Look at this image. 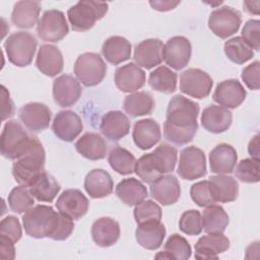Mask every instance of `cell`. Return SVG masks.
I'll return each mask as SVG.
<instances>
[{"label": "cell", "instance_id": "1", "mask_svg": "<svg viewBox=\"0 0 260 260\" xmlns=\"http://www.w3.org/2000/svg\"><path fill=\"white\" fill-rule=\"evenodd\" d=\"M199 105L181 94L171 99L164 123V137L176 145L191 142L197 133Z\"/></svg>", "mask_w": 260, "mask_h": 260}, {"label": "cell", "instance_id": "2", "mask_svg": "<svg viewBox=\"0 0 260 260\" xmlns=\"http://www.w3.org/2000/svg\"><path fill=\"white\" fill-rule=\"evenodd\" d=\"M46 153L43 144L34 137L26 151L12 165V176L19 185L28 186L30 182L44 171Z\"/></svg>", "mask_w": 260, "mask_h": 260}, {"label": "cell", "instance_id": "3", "mask_svg": "<svg viewBox=\"0 0 260 260\" xmlns=\"http://www.w3.org/2000/svg\"><path fill=\"white\" fill-rule=\"evenodd\" d=\"M59 212L50 205L39 204L32 206L22 215L25 233L35 239L50 238L58 221Z\"/></svg>", "mask_w": 260, "mask_h": 260}, {"label": "cell", "instance_id": "4", "mask_svg": "<svg viewBox=\"0 0 260 260\" xmlns=\"http://www.w3.org/2000/svg\"><path fill=\"white\" fill-rule=\"evenodd\" d=\"M108 9L109 5L106 2L82 0L68 9L67 16L73 30L85 31L102 19Z\"/></svg>", "mask_w": 260, "mask_h": 260}, {"label": "cell", "instance_id": "5", "mask_svg": "<svg viewBox=\"0 0 260 260\" xmlns=\"http://www.w3.org/2000/svg\"><path fill=\"white\" fill-rule=\"evenodd\" d=\"M37 46V39L27 31L13 32L4 43V49L9 62L17 67H25L31 63Z\"/></svg>", "mask_w": 260, "mask_h": 260}, {"label": "cell", "instance_id": "6", "mask_svg": "<svg viewBox=\"0 0 260 260\" xmlns=\"http://www.w3.org/2000/svg\"><path fill=\"white\" fill-rule=\"evenodd\" d=\"M32 139L17 121H8L1 133V154L5 158L15 160L26 151Z\"/></svg>", "mask_w": 260, "mask_h": 260}, {"label": "cell", "instance_id": "7", "mask_svg": "<svg viewBox=\"0 0 260 260\" xmlns=\"http://www.w3.org/2000/svg\"><path fill=\"white\" fill-rule=\"evenodd\" d=\"M74 73L78 81L84 86H95L105 78L107 65L100 54L86 52L77 57Z\"/></svg>", "mask_w": 260, "mask_h": 260}, {"label": "cell", "instance_id": "8", "mask_svg": "<svg viewBox=\"0 0 260 260\" xmlns=\"http://www.w3.org/2000/svg\"><path fill=\"white\" fill-rule=\"evenodd\" d=\"M69 31L68 23L62 11L57 9L46 10L38 22V37L51 43H57L67 36Z\"/></svg>", "mask_w": 260, "mask_h": 260}, {"label": "cell", "instance_id": "9", "mask_svg": "<svg viewBox=\"0 0 260 260\" xmlns=\"http://www.w3.org/2000/svg\"><path fill=\"white\" fill-rule=\"evenodd\" d=\"M241 23L240 11L231 6H222L213 10L208 18V27L220 39H226L236 34Z\"/></svg>", "mask_w": 260, "mask_h": 260}, {"label": "cell", "instance_id": "10", "mask_svg": "<svg viewBox=\"0 0 260 260\" xmlns=\"http://www.w3.org/2000/svg\"><path fill=\"white\" fill-rule=\"evenodd\" d=\"M206 157L200 148L196 146H187L181 150L178 175L188 181L202 178L206 175Z\"/></svg>", "mask_w": 260, "mask_h": 260}, {"label": "cell", "instance_id": "11", "mask_svg": "<svg viewBox=\"0 0 260 260\" xmlns=\"http://www.w3.org/2000/svg\"><path fill=\"white\" fill-rule=\"evenodd\" d=\"M213 80L208 73L199 68H189L180 75V90L195 99L209 95Z\"/></svg>", "mask_w": 260, "mask_h": 260}, {"label": "cell", "instance_id": "12", "mask_svg": "<svg viewBox=\"0 0 260 260\" xmlns=\"http://www.w3.org/2000/svg\"><path fill=\"white\" fill-rule=\"evenodd\" d=\"M192 47L190 41L183 36H176L168 40L162 49V60L171 68L181 70L190 61Z\"/></svg>", "mask_w": 260, "mask_h": 260}, {"label": "cell", "instance_id": "13", "mask_svg": "<svg viewBox=\"0 0 260 260\" xmlns=\"http://www.w3.org/2000/svg\"><path fill=\"white\" fill-rule=\"evenodd\" d=\"M53 98L55 103L63 108L71 107L77 103L82 93L79 81L69 74L58 76L53 81Z\"/></svg>", "mask_w": 260, "mask_h": 260}, {"label": "cell", "instance_id": "14", "mask_svg": "<svg viewBox=\"0 0 260 260\" xmlns=\"http://www.w3.org/2000/svg\"><path fill=\"white\" fill-rule=\"evenodd\" d=\"M52 112L48 106L38 102L25 104L19 110V119L31 132H41L50 125Z\"/></svg>", "mask_w": 260, "mask_h": 260}, {"label": "cell", "instance_id": "15", "mask_svg": "<svg viewBox=\"0 0 260 260\" xmlns=\"http://www.w3.org/2000/svg\"><path fill=\"white\" fill-rule=\"evenodd\" d=\"M89 202L78 189H66L58 197L56 207L59 212L66 214L73 220L83 217L88 210Z\"/></svg>", "mask_w": 260, "mask_h": 260}, {"label": "cell", "instance_id": "16", "mask_svg": "<svg viewBox=\"0 0 260 260\" xmlns=\"http://www.w3.org/2000/svg\"><path fill=\"white\" fill-rule=\"evenodd\" d=\"M246 95V89L238 79H226L216 85L212 99L223 108L236 109L245 101Z\"/></svg>", "mask_w": 260, "mask_h": 260}, {"label": "cell", "instance_id": "17", "mask_svg": "<svg viewBox=\"0 0 260 260\" xmlns=\"http://www.w3.org/2000/svg\"><path fill=\"white\" fill-rule=\"evenodd\" d=\"M83 124L80 117L73 111H60L54 118L52 123V130L57 138L71 142L82 131Z\"/></svg>", "mask_w": 260, "mask_h": 260}, {"label": "cell", "instance_id": "18", "mask_svg": "<svg viewBox=\"0 0 260 260\" xmlns=\"http://www.w3.org/2000/svg\"><path fill=\"white\" fill-rule=\"evenodd\" d=\"M150 195L161 205H172L181 196V186L174 175L160 176L150 184Z\"/></svg>", "mask_w": 260, "mask_h": 260}, {"label": "cell", "instance_id": "19", "mask_svg": "<svg viewBox=\"0 0 260 260\" xmlns=\"http://www.w3.org/2000/svg\"><path fill=\"white\" fill-rule=\"evenodd\" d=\"M145 72L135 63L120 66L115 72V84L123 92H133L145 84Z\"/></svg>", "mask_w": 260, "mask_h": 260}, {"label": "cell", "instance_id": "20", "mask_svg": "<svg viewBox=\"0 0 260 260\" xmlns=\"http://www.w3.org/2000/svg\"><path fill=\"white\" fill-rule=\"evenodd\" d=\"M164 44L158 39H146L135 46L134 61L138 66L151 69L162 62Z\"/></svg>", "mask_w": 260, "mask_h": 260}, {"label": "cell", "instance_id": "21", "mask_svg": "<svg viewBox=\"0 0 260 260\" xmlns=\"http://www.w3.org/2000/svg\"><path fill=\"white\" fill-rule=\"evenodd\" d=\"M161 137L159 124L153 119H141L135 122L132 138L137 147L146 150L154 146Z\"/></svg>", "mask_w": 260, "mask_h": 260}, {"label": "cell", "instance_id": "22", "mask_svg": "<svg viewBox=\"0 0 260 260\" xmlns=\"http://www.w3.org/2000/svg\"><path fill=\"white\" fill-rule=\"evenodd\" d=\"M238 154L236 149L228 143L217 144L209 152L210 171L217 175L231 174L237 164Z\"/></svg>", "mask_w": 260, "mask_h": 260}, {"label": "cell", "instance_id": "23", "mask_svg": "<svg viewBox=\"0 0 260 260\" xmlns=\"http://www.w3.org/2000/svg\"><path fill=\"white\" fill-rule=\"evenodd\" d=\"M64 60L61 51L54 45H42L38 51L36 66L45 75L54 77L63 70Z\"/></svg>", "mask_w": 260, "mask_h": 260}, {"label": "cell", "instance_id": "24", "mask_svg": "<svg viewBox=\"0 0 260 260\" xmlns=\"http://www.w3.org/2000/svg\"><path fill=\"white\" fill-rule=\"evenodd\" d=\"M100 129L106 138L118 141L129 133L130 121L121 111H109L103 116Z\"/></svg>", "mask_w": 260, "mask_h": 260}, {"label": "cell", "instance_id": "25", "mask_svg": "<svg viewBox=\"0 0 260 260\" xmlns=\"http://www.w3.org/2000/svg\"><path fill=\"white\" fill-rule=\"evenodd\" d=\"M233 121L231 111L221 106L210 105L205 108L201 114V125L205 130L211 133H222L226 131Z\"/></svg>", "mask_w": 260, "mask_h": 260}, {"label": "cell", "instance_id": "26", "mask_svg": "<svg viewBox=\"0 0 260 260\" xmlns=\"http://www.w3.org/2000/svg\"><path fill=\"white\" fill-rule=\"evenodd\" d=\"M120 233L118 221L109 216L98 218L91 225L92 240L102 248H108L116 244L120 238Z\"/></svg>", "mask_w": 260, "mask_h": 260}, {"label": "cell", "instance_id": "27", "mask_svg": "<svg viewBox=\"0 0 260 260\" xmlns=\"http://www.w3.org/2000/svg\"><path fill=\"white\" fill-rule=\"evenodd\" d=\"M230 248V240L222 233L208 234L198 239L195 244L196 259H216Z\"/></svg>", "mask_w": 260, "mask_h": 260}, {"label": "cell", "instance_id": "28", "mask_svg": "<svg viewBox=\"0 0 260 260\" xmlns=\"http://www.w3.org/2000/svg\"><path fill=\"white\" fill-rule=\"evenodd\" d=\"M84 189L93 199L109 196L114 189V182L111 175L103 169L89 171L84 178Z\"/></svg>", "mask_w": 260, "mask_h": 260}, {"label": "cell", "instance_id": "29", "mask_svg": "<svg viewBox=\"0 0 260 260\" xmlns=\"http://www.w3.org/2000/svg\"><path fill=\"white\" fill-rule=\"evenodd\" d=\"M165 237L166 228L160 222V220L146 221L137 224V229L135 231V238L137 243L147 250L158 249L161 246Z\"/></svg>", "mask_w": 260, "mask_h": 260}, {"label": "cell", "instance_id": "30", "mask_svg": "<svg viewBox=\"0 0 260 260\" xmlns=\"http://www.w3.org/2000/svg\"><path fill=\"white\" fill-rule=\"evenodd\" d=\"M75 149L87 159L99 160L106 157L108 146L100 134L86 132L75 142Z\"/></svg>", "mask_w": 260, "mask_h": 260}, {"label": "cell", "instance_id": "31", "mask_svg": "<svg viewBox=\"0 0 260 260\" xmlns=\"http://www.w3.org/2000/svg\"><path fill=\"white\" fill-rule=\"evenodd\" d=\"M41 3L38 1H18L11 13L12 23L19 28H31L39 22Z\"/></svg>", "mask_w": 260, "mask_h": 260}, {"label": "cell", "instance_id": "32", "mask_svg": "<svg viewBox=\"0 0 260 260\" xmlns=\"http://www.w3.org/2000/svg\"><path fill=\"white\" fill-rule=\"evenodd\" d=\"M115 192L118 198L128 206H135L148 196L144 184L135 178L123 179L116 186Z\"/></svg>", "mask_w": 260, "mask_h": 260}, {"label": "cell", "instance_id": "33", "mask_svg": "<svg viewBox=\"0 0 260 260\" xmlns=\"http://www.w3.org/2000/svg\"><path fill=\"white\" fill-rule=\"evenodd\" d=\"M209 185L216 202H233L239 195V184L231 176L216 175L209 178Z\"/></svg>", "mask_w": 260, "mask_h": 260}, {"label": "cell", "instance_id": "34", "mask_svg": "<svg viewBox=\"0 0 260 260\" xmlns=\"http://www.w3.org/2000/svg\"><path fill=\"white\" fill-rule=\"evenodd\" d=\"M102 54L109 63L118 65L131 57V44L124 37L112 36L104 42Z\"/></svg>", "mask_w": 260, "mask_h": 260}, {"label": "cell", "instance_id": "35", "mask_svg": "<svg viewBox=\"0 0 260 260\" xmlns=\"http://www.w3.org/2000/svg\"><path fill=\"white\" fill-rule=\"evenodd\" d=\"M34 197L40 202H52L61 187L53 176L46 172L40 173L27 186Z\"/></svg>", "mask_w": 260, "mask_h": 260}, {"label": "cell", "instance_id": "36", "mask_svg": "<svg viewBox=\"0 0 260 260\" xmlns=\"http://www.w3.org/2000/svg\"><path fill=\"white\" fill-rule=\"evenodd\" d=\"M155 106L152 95L147 91H137L125 96L123 108L132 118L149 115Z\"/></svg>", "mask_w": 260, "mask_h": 260}, {"label": "cell", "instance_id": "37", "mask_svg": "<svg viewBox=\"0 0 260 260\" xmlns=\"http://www.w3.org/2000/svg\"><path fill=\"white\" fill-rule=\"evenodd\" d=\"M202 230L207 234L223 233L229 224V215L224 209L216 204L206 206L203 210Z\"/></svg>", "mask_w": 260, "mask_h": 260}, {"label": "cell", "instance_id": "38", "mask_svg": "<svg viewBox=\"0 0 260 260\" xmlns=\"http://www.w3.org/2000/svg\"><path fill=\"white\" fill-rule=\"evenodd\" d=\"M177 73L166 66H159L149 73L148 83L153 90L172 93L177 88Z\"/></svg>", "mask_w": 260, "mask_h": 260}, {"label": "cell", "instance_id": "39", "mask_svg": "<svg viewBox=\"0 0 260 260\" xmlns=\"http://www.w3.org/2000/svg\"><path fill=\"white\" fill-rule=\"evenodd\" d=\"M108 161L111 168L120 175L132 174L136 165L135 156L129 150L121 146H115L110 150Z\"/></svg>", "mask_w": 260, "mask_h": 260}, {"label": "cell", "instance_id": "40", "mask_svg": "<svg viewBox=\"0 0 260 260\" xmlns=\"http://www.w3.org/2000/svg\"><path fill=\"white\" fill-rule=\"evenodd\" d=\"M223 51L225 56L234 63L244 64L254 57L253 49L242 39L234 37L224 43Z\"/></svg>", "mask_w": 260, "mask_h": 260}, {"label": "cell", "instance_id": "41", "mask_svg": "<svg viewBox=\"0 0 260 260\" xmlns=\"http://www.w3.org/2000/svg\"><path fill=\"white\" fill-rule=\"evenodd\" d=\"M151 156L160 174H168L172 173L176 167L178 151L171 144L160 143L151 152Z\"/></svg>", "mask_w": 260, "mask_h": 260}, {"label": "cell", "instance_id": "42", "mask_svg": "<svg viewBox=\"0 0 260 260\" xmlns=\"http://www.w3.org/2000/svg\"><path fill=\"white\" fill-rule=\"evenodd\" d=\"M35 204V197L28 187L19 185L14 187L8 195V205L10 209L21 214L31 208Z\"/></svg>", "mask_w": 260, "mask_h": 260}, {"label": "cell", "instance_id": "43", "mask_svg": "<svg viewBox=\"0 0 260 260\" xmlns=\"http://www.w3.org/2000/svg\"><path fill=\"white\" fill-rule=\"evenodd\" d=\"M134 172L143 182L149 185L162 176L153 162L151 152L143 154L138 158V160H136Z\"/></svg>", "mask_w": 260, "mask_h": 260}, {"label": "cell", "instance_id": "44", "mask_svg": "<svg viewBox=\"0 0 260 260\" xmlns=\"http://www.w3.org/2000/svg\"><path fill=\"white\" fill-rule=\"evenodd\" d=\"M236 177L243 183H257L260 180L259 158L242 159L235 171Z\"/></svg>", "mask_w": 260, "mask_h": 260}, {"label": "cell", "instance_id": "45", "mask_svg": "<svg viewBox=\"0 0 260 260\" xmlns=\"http://www.w3.org/2000/svg\"><path fill=\"white\" fill-rule=\"evenodd\" d=\"M133 215L137 224L152 220L159 221L161 219V208L152 200H143L135 205Z\"/></svg>", "mask_w": 260, "mask_h": 260}, {"label": "cell", "instance_id": "46", "mask_svg": "<svg viewBox=\"0 0 260 260\" xmlns=\"http://www.w3.org/2000/svg\"><path fill=\"white\" fill-rule=\"evenodd\" d=\"M165 251L169 252L174 259L187 260L191 257V246L189 242L179 234H173L167 240Z\"/></svg>", "mask_w": 260, "mask_h": 260}, {"label": "cell", "instance_id": "47", "mask_svg": "<svg viewBox=\"0 0 260 260\" xmlns=\"http://www.w3.org/2000/svg\"><path fill=\"white\" fill-rule=\"evenodd\" d=\"M190 196L191 199L200 207H206L216 203L210 189L209 181L207 180L193 184L190 188Z\"/></svg>", "mask_w": 260, "mask_h": 260}, {"label": "cell", "instance_id": "48", "mask_svg": "<svg viewBox=\"0 0 260 260\" xmlns=\"http://www.w3.org/2000/svg\"><path fill=\"white\" fill-rule=\"evenodd\" d=\"M179 228L181 232L188 236L199 235L202 232L200 212L196 209H190L183 212L179 220Z\"/></svg>", "mask_w": 260, "mask_h": 260}, {"label": "cell", "instance_id": "49", "mask_svg": "<svg viewBox=\"0 0 260 260\" xmlns=\"http://www.w3.org/2000/svg\"><path fill=\"white\" fill-rule=\"evenodd\" d=\"M242 39L255 51L260 49V21L250 19L242 28Z\"/></svg>", "mask_w": 260, "mask_h": 260}, {"label": "cell", "instance_id": "50", "mask_svg": "<svg viewBox=\"0 0 260 260\" xmlns=\"http://www.w3.org/2000/svg\"><path fill=\"white\" fill-rule=\"evenodd\" d=\"M0 236H4L16 243L22 236V230L19 220L13 215L4 217L0 222Z\"/></svg>", "mask_w": 260, "mask_h": 260}, {"label": "cell", "instance_id": "51", "mask_svg": "<svg viewBox=\"0 0 260 260\" xmlns=\"http://www.w3.org/2000/svg\"><path fill=\"white\" fill-rule=\"evenodd\" d=\"M74 230V222L73 219L66 214L59 212L58 221L54 229L53 234L51 235L50 239L54 241H64L69 238Z\"/></svg>", "mask_w": 260, "mask_h": 260}, {"label": "cell", "instance_id": "52", "mask_svg": "<svg viewBox=\"0 0 260 260\" xmlns=\"http://www.w3.org/2000/svg\"><path fill=\"white\" fill-rule=\"evenodd\" d=\"M259 72H260V62L254 61L247 67H245L242 71V79L248 88L257 90L260 86L259 81Z\"/></svg>", "mask_w": 260, "mask_h": 260}, {"label": "cell", "instance_id": "53", "mask_svg": "<svg viewBox=\"0 0 260 260\" xmlns=\"http://www.w3.org/2000/svg\"><path fill=\"white\" fill-rule=\"evenodd\" d=\"M1 103H2V120L10 118L14 114V106L10 93L4 85H1Z\"/></svg>", "mask_w": 260, "mask_h": 260}, {"label": "cell", "instance_id": "54", "mask_svg": "<svg viewBox=\"0 0 260 260\" xmlns=\"http://www.w3.org/2000/svg\"><path fill=\"white\" fill-rule=\"evenodd\" d=\"M0 258L4 260H12L15 258L14 242L4 236H0Z\"/></svg>", "mask_w": 260, "mask_h": 260}, {"label": "cell", "instance_id": "55", "mask_svg": "<svg viewBox=\"0 0 260 260\" xmlns=\"http://www.w3.org/2000/svg\"><path fill=\"white\" fill-rule=\"evenodd\" d=\"M151 7L157 11H169L180 4V1H149Z\"/></svg>", "mask_w": 260, "mask_h": 260}, {"label": "cell", "instance_id": "56", "mask_svg": "<svg viewBox=\"0 0 260 260\" xmlns=\"http://www.w3.org/2000/svg\"><path fill=\"white\" fill-rule=\"evenodd\" d=\"M259 134H256L248 144V152L251 157L259 158Z\"/></svg>", "mask_w": 260, "mask_h": 260}, {"label": "cell", "instance_id": "57", "mask_svg": "<svg viewBox=\"0 0 260 260\" xmlns=\"http://www.w3.org/2000/svg\"><path fill=\"white\" fill-rule=\"evenodd\" d=\"M259 5H260V2L259 1H255V2H252V1H244L243 2V6H244V9L250 13V14H259Z\"/></svg>", "mask_w": 260, "mask_h": 260}, {"label": "cell", "instance_id": "58", "mask_svg": "<svg viewBox=\"0 0 260 260\" xmlns=\"http://www.w3.org/2000/svg\"><path fill=\"white\" fill-rule=\"evenodd\" d=\"M155 258H157V259H159V258H166V259H174L173 258V256L169 253V252H167V251H164V252H159L158 254H156L155 255Z\"/></svg>", "mask_w": 260, "mask_h": 260}]
</instances>
